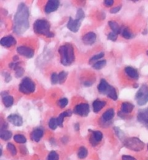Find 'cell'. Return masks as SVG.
I'll return each mask as SVG.
<instances>
[{"instance_id": "42", "label": "cell", "mask_w": 148, "mask_h": 160, "mask_svg": "<svg viewBox=\"0 0 148 160\" xmlns=\"http://www.w3.org/2000/svg\"><path fill=\"white\" fill-rule=\"evenodd\" d=\"M3 76H4V80H5L6 82H9V81H10L12 80V76L9 72H5L4 73H3Z\"/></svg>"}, {"instance_id": "31", "label": "cell", "mask_w": 148, "mask_h": 160, "mask_svg": "<svg viewBox=\"0 0 148 160\" xmlns=\"http://www.w3.org/2000/svg\"><path fill=\"white\" fill-rule=\"evenodd\" d=\"M67 72L65 71H61V72L58 74L59 75V84H63L66 81L67 77Z\"/></svg>"}, {"instance_id": "27", "label": "cell", "mask_w": 148, "mask_h": 160, "mask_svg": "<svg viewBox=\"0 0 148 160\" xmlns=\"http://www.w3.org/2000/svg\"><path fill=\"white\" fill-rule=\"evenodd\" d=\"M88 155V151L84 146H80L77 152V156L80 159H83L86 158Z\"/></svg>"}, {"instance_id": "44", "label": "cell", "mask_w": 148, "mask_h": 160, "mask_svg": "<svg viewBox=\"0 0 148 160\" xmlns=\"http://www.w3.org/2000/svg\"><path fill=\"white\" fill-rule=\"evenodd\" d=\"M103 4L105 6L109 7L114 4V1H113V0H105V1H103Z\"/></svg>"}, {"instance_id": "40", "label": "cell", "mask_w": 148, "mask_h": 160, "mask_svg": "<svg viewBox=\"0 0 148 160\" xmlns=\"http://www.w3.org/2000/svg\"><path fill=\"white\" fill-rule=\"evenodd\" d=\"M20 66V61H12V62L9 64L10 69L15 71L17 68H19Z\"/></svg>"}, {"instance_id": "20", "label": "cell", "mask_w": 148, "mask_h": 160, "mask_svg": "<svg viewBox=\"0 0 148 160\" xmlns=\"http://www.w3.org/2000/svg\"><path fill=\"white\" fill-rule=\"evenodd\" d=\"M134 109V105L133 104L130 103V102H122L121 105V112L124 115L129 114V113L132 112Z\"/></svg>"}, {"instance_id": "3", "label": "cell", "mask_w": 148, "mask_h": 160, "mask_svg": "<svg viewBox=\"0 0 148 160\" xmlns=\"http://www.w3.org/2000/svg\"><path fill=\"white\" fill-rule=\"evenodd\" d=\"M33 31L38 35L51 38L54 37V33L51 31V24L45 19H38L33 23Z\"/></svg>"}, {"instance_id": "11", "label": "cell", "mask_w": 148, "mask_h": 160, "mask_svg": "<svg viewBox=\"0 0 148 160\" xmlns=\"http://www.w3.org/2000/svg\"><path fill=\"white\" fill-rule=\"evenodd\" d=\"M103 134L100 131H93L90 137V143L92 146H96L102 141Z\"/></svg>"}, {"instance_id": "29", "label": "cell", "mask_w": 148, "mask_h": 160, "mask_svg": "<svg viewBox=\"0 0 148 160\" xmlns=\"http://www.w3.org/2000/svg\"><path fill=\"white\" fill-rule=\"evenodd\" d=\"M105 65H106V61L105 60H101V61L94 63L93 64V68L96 69V70H100V69H103Z\"/></svg>"}, {"instance_id": "23", "label": "cell", "mask_w": 148, "mask_h": 160, "mask_svg": "<svg viewBox=\"0 0 148 160\" xmlns=\"http://www.w3.org/2000/svg\"><path fill=\"white\" fill-rule=\"evenodd\" d=\"M114 115H115L114 110L113 108H109L102 115V119L103 120V121L108 122L114 118Z\"/></svg>"}, {"instance_id": "12", "label": "cell", "mask_w": 148, "mask_h": 160, "mask_svg": "<svg viewBox=\"0 0 148 160\" xmlns=\"http://www.w3.org/2000/svg\"><path fill=\"white\" fill-rule=\"evenodd\" d=\"M17 43L16 39L12 35L4 36L0 40V44L4 48H10Z\"/></svg>"}, {"instance_id": "10", "label": "cell", "mask_w": 148, "mask_h": 160, "mask_svg": "<svg viewBox=\"0 0 148 160\" xmlns=\"http://www.w3.org/2000/svg\"><path fill=\"white\" fill-rule=\"evenodd\" d=\"M60 1L58 0H49L47 1L44 7V12L46 14H50L51 13L57 11L59 7Z\"/></svg>"}, {"instance_id": "38", "label": "cell", "mask_w": 148, "mask_h": 160, "mask_svg": "<svg viewBox=\"0 0 148 160\" xmlns=\"http://www.w3.org/2000/svg\"><path fill=\"white\" fill-rule=\"evenodd\" d=\"M107 37H108V40H111V41H116V40H117L118 38V34L117 33L113 32V31H111V32H110L108 34V35H107Z\"/></svg>"}, {"instance_id": "22", "label": "cell", "mask_w": 148, "mask_h": 160, "mask_svg": "<svg viewBox=\"0 0 148 160\" xmlns=\"http://www.w3.org/2000/svg\"><path fill=\"white\" fill-rule=\"evenodd\" d=\"M72 113L73 112H72L71 111L68 110V111H64V112L61 113V114H59V115L57 118L58 126H59V127H62L63 123H64V118H65L66 117H70V116L72 115Z\"/></svg>"}, {"instance_id": "15", "label": "cell", "mask_w": 148, "mask_h": 160, "mask_svg": "<svg viewBox=\"0 0 148 160\" xmlns=\"http://www.w3.org/2000/svg\"><path fill=\"white\" fill-rule=\"evenodd\" d=\"M1 96L3 104L6 108H10V107L13 106V103H14V98H13V96L10 95L6 91L2 92Z\"/></svg>"}, {"instance_id": "32", "label": "cell", "mask_w": 148, "mask_h": 160, "mask_svg": "<svg viewBox=\"0 0 148 160\" xmlns=\"http://www.w3.org/2000/svg\"><path fill=\"white\" fill-rule=\"evenodd\" d=\"M7 150H8L9 152H10V153L12 154V156H15L17 154V151L15 146L14 144H12V143H8L7 145Z\"/></svg>"}, {"instance_id": "19", "label": "cell", "mask_w": 148, "mask_h": 160, "mask_svg": "<svg viewBox=\"0 0 148 160\" xmlns=\"http://www.w3.org/2000/svg\"><path fill=\"white\" fill-rule=\"evenodd\" d=\"M124 72L126 76L129 77L132 79H139V73L137 70L132 66H126L124 69Z\"/></svg>"}, {"instance_id": "4", "label": "cell", "mask_w": 148, "mask_h": 160, "mask_svg": "<svg viewBox=\"0 0 148 160\" xmlns=\"http://www.w3.org/2000/svg\"><path fill=\"white\" fill-rule=\"evenodd\" d=\"M36 83L28 77H25L19 85V91L25 95H31L36 91Z\"/></svg>"}, {"instance_id": "43", "label": "cell", "mask_w": 148, "mask_h": 160, "mask_svg": "<svg viewBox=\"0 0 148 160\" xmlns=\"http://www.w3.org/2000/svg\"><path fill=\"white\" fill-rule=\"evenodd\" d=\"M121 9V6H117V7H113V8H111V10H110V13H111V14H116V13H119V12L120 11Z\"/></svg>"}, {"instance_id": "7", "label": "cell", "mask_w": 148, "mask_h": 160, "mask_svg": "<svg viewBox=\"0 0 148 160\" xmlns=\"http://www.w3.org/2000/svg\"><path fill=\"white\" fill-rule=\"evenodd\" d=\"M73 113L82 117H86L90 113V106L87 103H80L75 105Z\"/></svg>"}, {"instance_id": "14", "label": "cell", "mask_w": 148, "mask_h": 160, "mask_svg": "<svg viewBox=\"0 0 148 160\" xmlns=\"http://www.w3.org/2000/svg\"><path fill=\"white\" fill-rule=\"evenodd\" d=\"M111 87H112V86L110 85L107 82L106 80L102 79L101 80V81H100L98 85V92L101 94L107 95L108 94V93H109Z\"/></svg>"}, {"instance_id": "17", "label": "cell", "mask_w": 148, "mask_h": 160, "mask_svg": "<svg viewBox=\"0 0 148 160\" xmlns=\"http://www.w3.org/2000/svg\"><path fill=\"white\" fill-rule=\"evenodd\" d=\"M137 118L140 123L147 125L148 123V108L139 111Z\"/></svg>"}, {"instance_id": "48", "label": "cell", "mask_w": 148, "mask_h": 160, "mask_svg": "<svg viewBox=\"0 0 148 160\" xmlns=\"http://www.w3.org/2000/svg\"><path fill=\"white\" fill-rule=\"evenodd\" d=\"M18 60H19V57L17 56V55L13 57V61H18Z\"/></svg>"}, {"instance_id": "21", "label": "cell", "mask_w": 148, "mask_h": 160, "mask_svg": "<svg viewBox=\"0 0 148 160\" xmlns=\"http://www.w3.org/2000/svg\"><path fill=\"white\" fill-rule=\"evenodd\" d=\"M106 105V102L104 100H100V99H96V100L93 101V112L98 113Z\"/></svg>"}, {"instance_id": "30", "label": "cell", "mask_w": 148, "mask_h": 160, "mask_svg": "<svg viewBox=\"0 0 148 160\" xmlns=\"http://www.w3.org/2000/svg\"><path fill=\"white\" fill-rule=\"evenodd\" d=\"M58 123H57V118H51L49 121V127L50 129L55 130L58 127Z\"/></svg>"}, {"instance_id": "1", "label": "cell", "mask_w": 148, "mask_h": 160, "mask_svg": "<svg viewBox=\"0 0 148 160\" xmlns=\"http://www.w3.org/2000/svg\"><path fill=\"white\" fill-rule=\"evenodd\" d=\"M29 17L30 12L28 6L25 3H20L13 19V32L17 35H22L26 32L30 27Z\"/></svg>"}, {"instance_id": "37", "label": "cell", "mask_w": 148, "mask_h": 160, "mask_svg": "<svg viewBox=\"0 0 148 160\" xmlns=\"http://www.w3.org/2000/svg\"><path fill=\"white\" fill-rule=\"evenodd\" d=\"M51 82L53 84H57L59 83V75L57 73H53L51 75Z\"/></svg>"}, {"instance_id": "2", "label": "cell", "mask_w": 148, "mask_h": 160, "mask_svg": "<svg viewBox=\"0 0 148 160\" xmlns=\"http://www.w3.org/2000/svg\"><path fill=\"white\" fill-rule=\"evenodd\" d=\"M61 64L64 66H69L75 61V55L74 47L70 43L62 45L59 48Z\"/></svg>"}, {"instance_id": "8", "label": "cell", "mask_w": 148, "mask_h": 160, "mask_svg": "<svg viewBox=\"0 0 148 160\" xmlns=\"http://www.w3.org/2000/svg\"><path fill=\"white\" fill-rule=\"evenodd\" d=\"M18 54L25 57L27 58H33L34 56V50L32 48L28 47L26 46H18L16 49Z\"/></svg>"}, {"instance_id": "24", "label": "cell", "mask_w": 148, "mask_h": 160, "mask_svg": "<svg viewBox=\"0 0 148 160\" xmlns=\"http://www.w3.org/2000/svg\"><path fill=\"white\" fill-rule=\"evenodd\" d=\"M120 34L125 39H131L134 37V35H133L132 31L129 29V28L126 26H121Z\"/></svg>"}, {"instance_id": "50", "label": "cell", "mask_w": 148, "mask_h": 160, "mask_svg": "<svg viewBox=\"0 0 148 160\" xmlns=\"http://www.w3.org/2000/svg\"><path fill=\"white\" fill-rule=\"evenodd\" d=\"M146 54H147V56H148V51H147V53H146Z\"/></svg>"}, {"instance_id": "35", "label": "cell", "mask_w": 148, "mask_h": 160, "mask_svg": "<svg viewBox=\"0 0 148 160\" xmlns=\"http://www.w3.org/2000/svg\"><path fill=\"white\" fill-rule=\"evenodd\" d=\"M48 160H59V156L55 151H51L48 155Z\"/></svg>"}, {"instance_id": "13", "label": "cell", "mask_w": 148, "mask_h": 160, "mask_svg": "<svg viewBox=\"0 0 148 160\" xmlns=\"http://www.w3.org/2000/svg\"><path fill=\"white\" fill-rule=\"evenodd\" d=\"M97 35L94 32L90 31V32L86 33L82 37V42L84 45L87 46H90V45L94 44L95 42L96 41Z\"/></svg>"}, {"instance_id": "49", "label": "cell", "mask_w": 148, "mask_h": 160, "mask_svg": "<svg viewBox=\"0 0 148 160\" xmlns=\"http://www.w3.org/2000/svg\"><path fill=\"white\" fill-rule=\"evenodd\" d=\"M145 126H146V127H147V128L148 129V123H147V125H145Z\"/></svg>"}, {"instance_id": "25", "label": "cell", "mask_w": 148, "mask_h": 160, "mask_svg": "<svg viewBox=\"0 0 148 160\" xmlns=\"http://www.w3.org/2000/svg\"><path fill=\"white\" fill-rule=\"evenodd\" d=\"M108 26L110 27V28L111 29V31L113 32L117 33V34H120V31H121V27L116 22V21L114 20H111L108 22Z\"/></svg>"}, {"instance_id": "39", "label": "cell", "mask_w": 148, "mask_h": 160, "mask_svg": "<svg viewBox=\"0 0 148 160\" xmlns=\"http://www.w3.org/2000/svg\"><path fill=\"white\" fill-rule=\"evenodd\" d=\"M24 72H25V70H24L23 68H22L21 66H20L19 68H17V69L15 70V77H16V78L22 77L23 76V74H24Z\"/></svg>"}, {"instance_id": "28", "label": "cell", "mask_w": 148, "mask_h": 160, "mask_svg": "<svg viewBox=\"0 0 148 160\" xmlns=\"http://www.w3.org/2000/svg\"><path fill=\"white\" fill-rule=\"evenodd\" d=\"M13 138H14V141L17 144H25L27 141L26 137L22 134H16L14 136Z\"/></svg>"}, {"instance_id": "33", "label": "cell", "mask_w": 148, "mask_h": 160, "mask_svg": "<svg viewBox=\"0 0 148 160\" xmlns=\"http://www.w3.org/2000/svg\"><path fill=\"white\" fill-rule=\"evenodd\" d=\"M68 103H69V100H68L67 98L62 97L61 98V99H59L58 102H57V105H58L59 108H64L68 105Z\"/></svg>"}, {"instance_id": "34", "label": "cell", "mask_w": 148, "mask_h": 160, "mask_svg": "<svg viewBox=\"0 0 148 160\" xmlns=\"http://www.w3.org/2000/svg\"><path fill=\"white\" fill-rule=\"evenodd\" d=\"M104 56H105V54L103 52L99 53V54H96V55H94L91 58H90V63L91 64V63H93V62L95 63L97 62V61H98V60L101 59V58H102Z\"/></svg>"}, {"instance_id": "47", "label": "cell", "mask_w": 148, "mask_h": 160, "mask_svg": "<svg viewBox=\"0 0 148 160\" xmlns=\"http://www.w3.org/2000/svg\"><path fill=\"white\" fill-rule=\"evenodd\" d=\"M75 129L76 130V131H79V130H80V124H79V123H75Z\"/></svg>"}, {"instance_id": "45", "label": "cell", "mask_w": 148, "mask_h": 160, "mask_svg": "<svg viewBox=\"0 0 148 160\" xmlns=\"http://www.w3.org/2000/svg\"><path fill=\"white\" fill-rule=\"evenodd\" d=\"M122 160H137L135 157L130 156V155H123L121 157Z\"/></svg>"}, {"instance_id": "36", "label": "cell", "mask_w": 148, "mask_h": 160, "mask_svg": "<svg viewBox=\"0 0 148 160\" xmlns=\"http://www.w3.org/2000/svg\"><path fill=\"white\" fill-rule=\"evenodd\" d=\"M84 18V13L82 10V9L80 8L78 9L77 11L76 14V19H79V20L82 21V19Z\"/></svg>"}, {"instance_id": "18", "label": "cell", "mask_w": 148, "mask_h": 160, "mask_svg": "<svg viewBox=\"0 0 148 160\" xmlns=\"http://www.w3.org/2000/svg\"><path fill=\"white\" fill-rule=\"evenodd\" d=\"M43 136V130L40 128H35L31 134V138L35 142H39Z\"/></svg>"}, {"instance_id": "16", "label": "cell", "mask_w": 148, "mask_h": 160, "mask_svg": "<svg viewBox=\"0 0 148 160\" xmlns=\"http://www.w3.org/2000/svg\"><path fill=\"white\" fill-rule=\"evenodd\" d=\"M7 120L15 126H21L23 123L22 118L17 114L10 115L7 117Z\"/></svg>"}, {"instance_id": "26", "label": "cell", "mask_w": 148, "mask_h": 160, "mask_svg": "<svg viewBox=\"0 0 148 160\" xmlns=\"http://www.w3.org/2000/svg\"><path fill=\"white\" fill-rule=\"evenodd\" d=\"M13 136V133L8 130H1L0 132V138L4 141H8Z\"/></svg>"}, {"instance_id": "41", "label": "cell", "mask_w": 148, "mask_h": 160, "mask_svg": "<svg viewBox=\"0 0 148 160\" xmlns=\"http://www.w3.org/2000/svg\"><path fill=\"white\" fill-rule=\"evenodd\" d=\"M114 131H115L116 135L117 136L119 137L120 139H121V138L124 137V133L122 132L120 128H119L118 127L114 128Z\"/></svg>"}, {"instance_id": "9", "label": "cell", "mask_w": 148, "mask_h": 160, "mask_svg": "<svg viewBox=\"0 0 148 160\" xmlns=\"http://www.w3.org/2000/svg\"><path fill=\"white\" fill-rule=\"evenodd\" d=\"M82 21L79 20L77 19H73L72 17H69V20H68L66 26L67 28L72 33H77L79 31L80 28Z\"/></svg>"}, {"instance_id": "5", "label": "cell", "mask_w": 148, "mask_h": 160, "mask_svg": "<svg viewBox=\"0 0 148 160\" xmlns=\"http://www.w3.org/2000/svg\"><path fill=\"white\" fill-rule=\"evenodd\" d=\"M124 145L127 149L134 151V152H140L143 150L145 146V143L137 137H130V138L124 139Z\"/></svg>"}, {"instance_id": "51", "label": "cell", "mask_w": 148, "mask_h": 160, "mask_svg": "<svg viewBox=\"0 0 148 160\" xmlns=\"http://www.w3.org/2000/svg\"><path fill=\"white\" fill-rule=\"evenodd\" d=\"M147 150H148V144H147Z\"/></svg>"}, {"instance_id": "46", "label": "cell", "mask_w": 148, "mask_h": 160, "mask_svg": "<svg viewBox=\"0 0 148 160\" xmlns=\"http://www.w3.org/2000/svg\"><path fill=\"white\" fill-rule=\"evenodd\" d=\"M92 84H93V82H91V81H85V82H84V85L87 86V87H90V86H91Z\"/></svg>"}, {"instance_id": "6", "label": "cell", "mask_w": 148, "mask_h": 160, "mask_svg": "<svg viewBox=\"0 0 148 160\" xmlns=\"http://www.w3.org/2000/svg\"><path fill=\"white\" fill-rule=\"evenodd\" d=\"M135 99L140 106H143L148 102V86L143 84L136 93Z\"/></svg>"}]
</instances>
